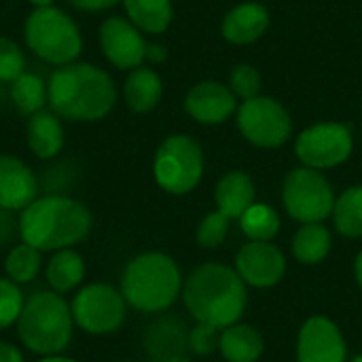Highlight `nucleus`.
<instances>
[{
	"instance_id": "nucleus-1",
	"label": "nucleus",
	"mask_w": 362,
	"mask_h": 362,
	"mask_svg": "<svg viewBox=\"0 0 362 362\" xmlns=\"http://www.w3.org/2000/svg\"><path fill=\"white\" fill-rule=\"evenodd\" d=\"M49 108L68 121L104 119L115 102L117 87L108 72L93 64H66L51 72L47 83Z\"/></svg>"
},
{
	"instance_id": "nucleus-2",
	"label": "nucleus",
	"mask_w": 362,
	"mask_h": 362,
	"mask_svg": "<svg viewBox=\"0 0 362 362\" xmlns=\"http://www.w3.org/2000/svg\"><path fill=\"white\" fill-rule=\"evenodd\" d=\"M89 208L68 195L36 197L19 214V238L40 252H57L83 242L91 231Z\"/></svg>"
},
{
	"instance_id": "nucleus-3",
	"label": "nucleus",
	"mask_w": 362,
	"mask_h": 362,
	"mask_svg": "<svg viewBox=\"0 0 362 362\" xmlns=\"http://www.w3.org/2000/svg\"><path fill=\"white\" fill-rule=\"evenodd\" d=\"M182 299L199 325L227 329L242 318L248 293L235 269L221 263H206L185 280Z\"/></svg>"
},
{
	"instance_id": "nucleus-4",
	"label": "nucleus",
	"mask_w": 362,
	"mask_h": 362,
	"mask_svg": "<svg viewBox=\"0 0 362 362\" xmlns=\"http://www.w3.org/2000/svg\"><path fill=\"white\" fill-rule=\"evenodd\" d=\"M182 291V276L176 261L163 252L134 257L121 278V293L138 312L155 314L168 310Z\"/></svg>"
},
{
	"instance_id": "nucleus-5",
	"label": "nucleus",
	"mask_w": 362,
	"mask_h": 362,
	"mask_svg": "<svg viewBox=\"0 0 362 362\" xmlns=\"http://www.w3.org/2000/svg\"><path fill=\"white\" fill-rule=\"evenodd\" d=\"M74 331L72 310L53 291H38L25 299L17 318L21 344L38 356H55L68 348Z\"/></svg>"
},
{
	"instance_id": "nucleus-6",
	"label": "nucleus",
	"mask_w": 362,
	"mask_h": 362,
	"mask_svg": "<svg viewBox=\"0 0 362 362\" xmlns=\"http://www.w3.org/2000/svg\"><path fill=\"white\" fill-rule=\"evenodd\" d=\"M23 36L32 53L53 66L72 64L83 51V34L76 21L57 6L36 8L25 19Z\"/></svg>"
},
{
	"instance_id": "nucleus-7",
	"label": "nucleus",
	"mask_w": 362,
	"mask_h": 362,
	"mask_svg": "<svg viewBox=\"0 0 362 362\" xmlns=\"http://www.w3.org/2000/svg\"><path fill=\"white\" fill-rule=\"evenodd\" d=\"M153 174L157 185L172 193L185 195L193 191L204 174V153L189 136H170L155 155Z\"/></svg>"
},
{
	"instance_id": "nucleus-8",
	"label": "nucleus",
	"mask_w": 362,
	"mask_h": 362,
	"mask_svg": "<svg viewBox=\"0 0 362 362\" xmlns=\"http://www.w3.org/2000/svg\"><path fill=\"white\" fill-rule=\"evenodd\" d=\"M72 318L78 329L89 335H108L121 329L125 320L127 301L121 291L110 284H87L83 286L72 303Z\"/></svg>"
},
{
	"instance_id": "nucleus-9",
	"label": "nucleus",
	"mask_w": 362,
	"mask_h": 362,
	"mask_svg": "<svg viewBox=\"0 0 362 362\" xmlns=\"http://www.w3.org/2000/svg\"><path fill=\"white\" fill-rule=\"evenodd\" d=\"M286 212L299 223H322L333 214L335 195L329 180L312 168L288 172L282 189Z\"/></svg>"
},
{
	"instance_id": "nucleus-10",
	"label": "nucleus",
	"mask_w": 362,
	"mask_h": 362,
	"mask_svg": "<svg viewBox=\"0 0 362 362\" xmlns=\"http://www.w3.org/2000/svg\"><path fill=\"white\" fill-rule=\"evenodd\" d=\"M238 127L246 140L263 148L282 146L293 132L288 110L272 98L246 100L238 110Z\"/></svg>"
},
{
	"instance_id": "nucleus-11",
	"label": "nucleus",
	"mask_w": 362,
	"mask_h": 362,
	"mask_svg": "<svg viewBox=\"0 0 362 362\" xmlns=\"http://www.w3.org/2000/svg\"><path fill=\"white\" fill-rule=\"evenodd\" d=\"M295 153L305 168H335L350 157L352 134L341 123H318L299 134Z\"/></svg>"
},
{
	"instance_id": "nucleus-12",
	"label": "nucleus",
	"mask_w": 362,
	"mask_h": 362,
	"mask_svg": "<svg viewBox=\"0 0 362 362\" xmlns=\"http://www.w3.org/2000/svg\"><path fill=\"white\" fill-rule=\"evenodd\" d=\"M100 47L112 66L121 70H134L146 59L148 45L129 19L108 17L100 25Z\"/></svg>"
},
{
	"instance_id": "nucleus-13",
	"label": "nucleus",
	"mask_w": 362,
	"mask_h": 362,
	"mask_svg": "<svg viewBox=\"0 0 362 362\" xmlns=\"http://www.w3.org/2000/svg\"><path fill=\"white\" fill-rule=\"evenodd\" d=\"M235 272L244 284L269 288L284 278L286 259L282 250L269 242H248L235 257Z\"/></svg>"
},
{
	"instance_id": "nucleus-14",
	"label": "nucleus",
	"mask_w": 362,
	"mask_h": 362,
	"mask_svg": "<svg viewBox=\"0 0 362 362\" xmlns=\"http://www.w3.org/2000/svg\"><path fill=\"white\" fill-rule=\"evenodd\" d=\"M346 339L337 325L325 316L305 320L299 331L297 361L299 362H346Z\"/></svg>"
},
{
	"instance_id": "nucleus-15",
	"label": "nucleus",
	"mask_w": 362,
	"mask_h": 362,
	"mask_svg": "<svg viewBox=\"0 0 362 362\" xmlns=\"http://www.w3.org/2000/svg\"><path fill=\"white\" fill-rule=\"evenodd\" d=\"M38 195L34 172L13 155H0V208L21 212Z\"/></svg>"
},
{
	"instance_id": "nucleus-16",
	"label": "nucleus",
	"mask_w": 362,
	"mask_h": 362,
	"mask_svg": "<svg viewBox=\"0 0 362 362\" xmlns=\"http://www.w3.org/2000/svg\"><path fill=\"white\" fill-rule=\"evenodd\" d=\"M187 112L199 123H223L235 110V95L231 89L216 81L197 83L185 98Z\"/></svg>"
},
{
	"instance_id": "nucleus-17",
	"label": "nucleus",
	"mask_w": 362,
	"mask_h": 362,
	"mask_svg": "<svg viewBox=\"0 0 362 362\" xmlns=\"http://www.w3.org/2000/svg\"><path fill=\"white\" fill-rule=\"evenodd\" d=\"M269 25V13L259 2H246L235 6L223 19V36L235 45L255 42L265 34Z\"/></svg>"
},
{
	"instance_id": "nucleus-18",
	"label": "nucleus",
	"mask_w": 362,
	"mask_h": 362,
	"mask_svg": "<svg viewBox=\"0 0 362 362\" xmlns=\"http://www.w3.org/2000/svg\"><path fill=\"white\" fill-rule=\"evenodd\" d=\"M28 146L38 159H53L64 148V125L53 110H40L28 121Z\"/></svg>"
},
{
	"instance_id": "nucleus-19",
	"label": "nucleus",
	"mask_w": 362,
	"mask_h": 362,
	"mask_svg": "<svg viewBox=\"0 0 362 362\" xmlns=\"http://www.w3.org/2000/svg\"><path fill=\"white\" fill-rule=\"evenodd\" d=\"M255 204V182L244 172H229L216 185V206L227 218H242Z\"/></svg>"
},
{
	"instance_id": "nucleus-20",
	"label": "nucleus",
	"mask_w": 362,
	"mask_h": 362,
	"mask_svg": "<svg viewBox=\"0 0 362 362\" xmlns=\"http://www.w3.org/2000/svg\"><path fill=\"white\" fill-rule=\"evenodd\" d=\"M263 348L261 333L250 325H231L221 333L218 350L227 362H257Z\"/></svg>"
},
{
	"instance_id": "nucleus-21",
	"label": "nucleus",
	"mask_w": 362,
	"mask_h": 362,
	"mask_svg": "<svg viewBox=\"0 0 362 362\" xmlns=\"http://www.w3.org/2000/svg\"><path fill=\"white\" fill-rule=\"evenodd\" d=\"M45 278H47V284H49V288L53 293L66 295V293L74 291L83 282V278H85V261L72 248L57 250V252H53V257L47 263Z\"/></svg>"
},
{
	"instance_id": "nucleus-22",
	"label": "nucleus",
	"mask_w": 362,
	"mask_h": 362,
	"mask_svg": "<svg viewBox=\"0 0 362 362\" xmlns=\"http://www.w3.org/2000/svg\"><path fill=\"white\" fill-rule=\"evenodd\" d=\"M123 93L127 106L134 112H151L163 95V85L155 70L140 66L134 68L132 74L127 76Z\"/></svg>"
},
{
	"instance_id": "nucleus-23",
	"label": "nucleus",
	"mask_w": 362,
	"mask_h": 362,
	"mask_svg": "<svg viewBox=\"0 0 362 362\" xmlns=\"http://www.w3.org/2000/svg\"><path fill=\"white\" fill-rule=\"evenodd\" d=\"M331 233L322 223H305L293 238V255L303 265H316L331 252Z\"/></svg>"
},
{
	"instance_id": "nucleus-24",
	"label": "nucleus",
	"mask_w": 362,
	"mask_h": 362,
	"mask_svg": "<svg viewBox=\"0 0 362 362\" xmlns=\"http://www.w3.org/2000/svg\"><path fill=\"white\" fill-rule=\"evenodd\" d=\"M127 19L142 32L161 34L172 21L170 0H123Z\"/></svg>"
},
{
	"instance_id": "nucleus-25",
	"label": "nucleus",
	"mask_w": 362,
	"mask_h": 362,
	"mask_svg": "<svg viewBox=\"0 0 362 362\" xmlns=\"http://www.w3.org/2000/svg\"><path fill=\"white\" fill-rule=\"evenodd\" d=\"M11 100L21 115L32 117L49 104L47 83L34 72H23L11 83Z\"/></svg>"
},
{
	"instance_id": "nucleus-26",
	"label": "nucleus",
	"mask_w": 362,
	"mask_h": 362,
	"mask_svg": "<svg viewBox=\"0 0 362 362\" xmlns=\"http://www.w3.org/2000/svg\"><path fill=\"white\" fill-rule=\"evenodd\" d=\"M333 221L341 235L362 238V187H350L335 199Z\"/></svg>"
},
{
	"instance_id": "nucleus-27",
	"label": "nucleus",
	"mask_w": 362,
	"mask_h": 362,
	"mask_svg": "<svg viewBox=\"0 0 362 362\" xmlns=\"http://www.w3.org/2000/svg\"><path fill=\"white\" fill-rule=\"evenodd\" d=\"M40 265H42V252L21 242V244L11 246L4 259V274L15 284H28L38 276Z\"/></svg>"
},
{
	"instance_id": "nucleus-28",
	"label": "nucleus",
	"mask_w": 362,
	"mask_h": 362,
	"mask_svg": "<svg viewBox=\"0 0 362 362\" xmlns=\"http://www.w3.org/2000/svg\"><path fill=\"white\" fill-rule=\"evenodd\" d=\"M174 329L176 327L170 320H161V322L148 327V333L144 337V346H146L148 354L157 362L180 358V350L185 346V339Z\"/></svg>"
},
{
	"instance_id": "nucleus-29",
	"label": "nucleus",
	"mask_w": 362,
	"mask_h": 362,
	"mask_svg": "<svg viewBox=\"0 0 362 362\" xmlns=\"http://www.w3.org/2000/svg\"><path fill=\"white\" fill-rule=\"evenodd\" d=\"M244 235L250 242H272L280 231V216L267 204H252L240 218Z\"/></svg>"
},
{
	"instance_id": "nucleus-30",
	"label": "nucleus",
	"mask_w": 362,
	"mask_h": 362,
	"mask_svg": "<svg viewBox=\"0 0 362 362\" xmlns=\"http://www.w3.org/2000/svg\"><path fill=\"white\" fill-rule=\"evenodd\" d=\"M23 303L25 299L19 284L11 282L8 278H0V331L17 325Z\"/></svg>"
},
{
	"instance_id": "nucleus-31",
	"label": "nucleus",
	"mask_w": 362,
	"mask_h": 362,
	"mask_svg": "<svg viewBox=\"0 0 362 362\" xmlns=\"http://www.w3.org/2000/svg\"><path fill=\"white\" fill-rule=\"evenodd\" d=\"M25 72V57L21 49L11 40L0 36V83H13Z\"/></svg>"
},
{
	"instance_id": "nucleus-32",
	"label": "nucleus",
	"mask_w": 362,
	"mask_h": 362,
	"mask_svg": "<svg viewBox=\"0 0 362 362\" xmlns=\"http://www.w3.org/2000/svg\"><path fill=\"white\" fill-rule=\"evenodd\" d=\"M229 233V218L221 212L208 214L197 227V244L202 248H216Z\"/></svg>"
},
{
	"instance_id": "nucleus-33",
	"label": "nucleus",
	"mask_w": 362,
	"mask_h": 362,
	"mask_svg": "<svg viewBox=\"0 0 362 362\" xmlns=\"http://www.w3.org/2000/svg\"><path fill=\"white\" fill-rule=\"evenodd\" d=\"M231 91H233V95L242 98L244 102L252 100V98H259V91H261V76H259V72L252 66H248V64L238 66L231 72Z\"/></svg>"
},
{
	"instance_id": "nucleus-34",
	"label": "nucleus",
	"mask_w": 362,
	"mask_h": 362,
	"mask_svg": "<svg viewBox=\"0 0 362 362\" xmlns=\"http://www.w3.org/2000/svg\"><path fill=\"white\" fill-rule=\"evenodd\" d=\"M218 344H221V333L216 327H210V325H197L189 335V348L199 356L214 352Z\"/></svg>"
},
{
	"instance_id": "nucleus-35",
	"label": "nucleus",
	"mask_w": 362,
	"mask_h": 362,
	"mask_svg": "<svg viewBox=\"0 0 362 362\" xmlns=\"http://www.w3.org/2000/svg\"><path fill=\"white\" fill-rule=\"evenodd\" d=\"M17 238H19V216H15L13 210L0 208V248L15 244Z\"/></svg>"
},
{
	"instance_id": "nucleus-36",
	"label": "nucleus",
	"mask_w": 362,
	"mask_h": 362,
	"mask_svg": "<svg viewBox=\"0 0 362 362\" xmlns=\"http://www.w3.org/2000/svg\"><path fill=\"white\" fill-rule=\"evenodd\" d=\"M74 8L85 11V13H98V11H106L110 6H115L121 0H68Z\"/></svg>"
},
{
	"instance_id": "nucleus-37",
	"label": "nucleus",
	"mask_w": 362,
	"mask_h": 362,
	"mask_svg": "<svg viewBox=\"0 0 362 362\" xmlns=\"http://www.w3.org/2000/svg\"><path fill=\"white\" fill-rule=\"evenodd\" d=\"M0 362H23V356L15 346L0 341Z\"/></svg>"
},
{
	"instance_id": "nucleus-38",
	"label": "nucleus",
	"mask_w": 362,
	"mask_h": 362,
	"mask_svg": "<svg viewBox=\"0 0 362 362\" xmlns=\"http://www.w3.org/2000/svg\"><path fill=\"white\" fill-rule=\"evenodd\" d=\"M146 59H151V62H163L165 59V49L161 45H148L146 47Z\"/></svg>"
},
{
	"instance_id": "nucleus-39",
	"label": "nucleus",
	"mask_w": 362,
	"mask_h": 362,
	"mask_svg": "<svg viewBox=\"0 0 362 362\" xmlns=\"http://www.w3.org/2000/svg\"><path fill=\"white\" fill-rule=\"evenodd\" d=\"M354 274H356V282H358V286L362 288V250L358 252V257H356V263H354Z\"/></svg>"
},
{
	"instance_id": "nucleus-40",
	"label": "nucleus",
	"mask_w": 362,
	"mask_h": 362,
	"mask_svg": "<svg viewBox=\"0 0 362 362\" xmlns=\"http://www.w3.org/2000/svg\"><path fill=\"white\" fill-rule=\"evenodd\" d=\"M38 362H76V361H74V358H66V356L55 354V356H42Z\"/></svg>"
},
{
	"instance_id": "nucleus-41",
	"label": "nucleus",
	"mask_w": 362,
	"mask_h": 362,
	"mask_svg": "<svg viewBox=\"0 0 362 362\" xmlns=\"http://www.w3.org/2000/svg\"><path fill=\"white\" fill-rule=\"evenodd\" d=\"M36 8H42V6H53V0H30Z\"/></svg>"
},
{
	"instance_id": "nucleus-42",
	"label": "nucleus",
	"mask_w": 362,
	"mask_h": 362,
	"mask_svg": "<svg viewBox=\"0 0 362 362\" xmlns=\"http://www.w3.org/2000/svg\"><path fill=\"white\" fill-rule=\"evenodd\" d=\"M352 362H362V356H356V358H354Z\"/></svg>"
}]
</instances>
